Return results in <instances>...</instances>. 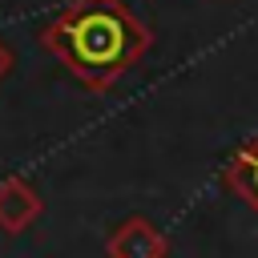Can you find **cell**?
I'll list each match as a JSON object with an SVG mask.
<instances>
[{"mask_svg":"<svg viewBox=\"0 0 258 258\" xmlns=\"http://www.w3.org/2000/svg\"><path fill=\"white\" fill-rule=\"evenodd\" d=\"M40 44L89 89L109 93L153 44L125 0H69L40 28Z\"/></svg>","mask_w":258,"mask_h":258,"instance_id":"obj_1","label":"cell"},{"mask_svg":"<svg viewBox=\"0 0 258 258\" xmlns=\"http://www.w3.org/2000/svg\"><path fill=\"white\" fill-rule=\"evenodd\" d=\"M105 254L109 258H165L169 254V238L141 214L125 218L109 238H105Z\"/></svg>","mask_w":258,"mask_h":258,"instance_id":"obj_2","label":"cell"},{"mask_svg":"<svg viewBox=\"0 0 258 258\" xmlns=\"http://www.w3.org/2000/svg\"><path fill=\"white\" fill-rule=\"evenodd\" d=\"M44 202L24 177H4L0 181V230L4 234H24L40 218Z\"/></svg>","mask_w":258,"mask_h":258,"instance_id":"obj_3","label":"cell"},{"mask_svg":"<svg viewBox=\"0 0 258 258\" xmlns=\"http://www.w3.org/2000/svg\"><path fill=\"white\" fill-rule=\"evenodd\" d=\"M222 185H226L234 198H242V202L258 214V133L246 137V141L238 145V153L226 161Z\"/></svg>","mask_w":258,"mask_h":258,"instance_id":"obj_4","label":"cell"},{"mask_svg":"<svg viewBox=\"0 0 258 258\" xmlns=\"http://www.w3.org/2000/svg\"><path fill=\"white\" fill-rule=\"evenodd\" d=\"M8 69H12V48H8L4 40H0V81L8 77Z\"/></svg>","mask_w":258,"mask_h":258,"instance_id":"obj_5","label":"cell"}]
</instances>
